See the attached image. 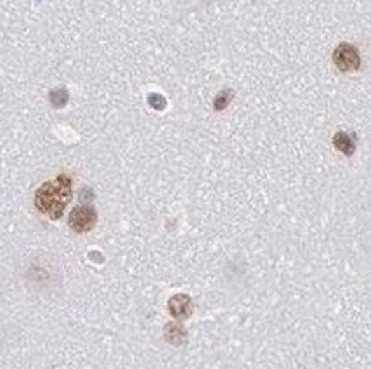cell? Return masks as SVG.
Wrapping results in <instances>:
<instances>
[{"mask_svg":"<svg viewBox=\"0 0 371 369\" xmlns=\"http://www.w3.org/2000/svg\"><path fill=\"white\" fill-rule=\"evenodd\" d=\"M71 202V179L66 174L57 175L54 181L46 182L35 193V207L49 215L52 221L63 217L68 203Z\"/></svg>","mask_w":371,"mask_h":369,"instance_id":"obj_1","label":"cell"},{"mask_svg":"<svg viewBox=\"0 0 371 369\" xmlns=\"http://www.w3.org/2000/svg\"><path fill=\"white\" fill-rule=\"evenodd\" d=\"M333 64L342 73L358 71L361 68V54H359L358 47L351 46V43H340L333 50Z\"/></svg>","mask_w":371,"mask_h":369,"instance_id":"obj_2","label":"cell"},{"mask_svg":"<svg viewBox=\"0 0 371 369\" xmlns=\"http://www.w3.org/2000/svg\"><path fill=\"white\" fill-rule=\"evenodd\" d=\"M96 222L97 211L94 210L92 207H89V204H80V207L71 210L68 225H70L75 232H89L92 231Z\"/></svg>","mask_w":371,"mask_h":369,"instance_id":"obj_3","label":"cell"},{"mask_svg":"<svg viewBox=\"0 0 371 369\" xmlns=\"http://www.w3.org/2000/svg\"><path fill=\"white\" fill-rule=\"evenodd\" d=\"M169 310L176 319H188L192 312V302L188 295H176L169 300Z\"/></svg>","mask_w":371,"mask_h":369,"instance_id":"obj_4","label":"cell"},{"mask_svg":"<svg viewBox=\"0 0 371 369\" xmlns=\"http://www.w3.org/2000/svg\"><path fill=\"white\" fill-rule=\"evenodd\" d=\"M333 146L345 156H352L356 153V141L349 132H337L333 137Z\"/></svg>","mask_w":371,"mask_h":369,"instance_id":"obj_5","label":"cell"},{"mask_svg":"<svg viewBox=\"0 0 371 369\" xmlns=\"http://www.w3.org/2000/svg\"><path fill=\"white\" fill-rule=\"evenodd\" d=\"M186 330L183 326H179V324H167L165 326V338L169 340L170 343H174V345H181V343L186 342Z\"/></svg>","mask_w":371,"mask_h":369,"instance_id":"obj_6","label":"cell"},{"mask_svg":"<svg viewBox=\"0 0 371 369\" xmlns=\"http://www.w3.org/2000/svg\"><path fill=\"white\" fill-rule=\"evenodd\" d=\"M49 99H50V104H52L54 108H64V106H66V102L70 101V94H68V90L64 89V87H59V89L50 90Z\"/></svg>","mask_w":371,"mask_h":369,"instance_id":"obj_7","label":"cell"},{"mask_svg":"<svg viewBox=\"0 0 371 369\" xmlns=\"http://www.w3.org/2000/svg\"><path fill=\"white\" fill-rule=\"evenodd\" d=\"M232 96H234V92L232 90H223V92L217 94L216 101H214V106H216L217 111H223L229 106V102L232 101Z\"/></svg>","mask_w":371,"mask_h":369,"instance_id":"obj_8","label":"cell"},{"mask_svg":"<svg viewBox=\"0 0 371 369\" xmlns=\"http://www.w3.org/2000/svg\"><path fill=\"white\" fill-rule=\"evenodd\" d=\"M148 102H149V106L155 109H163L167 106L165 97L160 96V94H151V96L148 97Z\"/></svg>","mask_w":371,"mask_h":369,"instance_id":"obj_9","label":"cell"}]
</instances>
